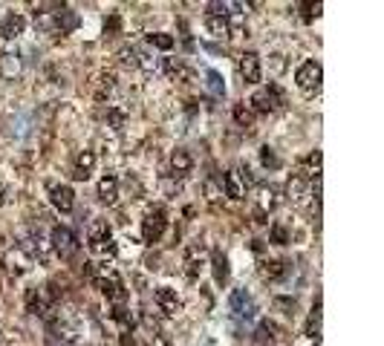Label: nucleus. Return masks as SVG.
<instances>
[{
    "instance_id": "f257e3e1",
    "label": "nucleus",
    "mask_w": 384,
    "mask_h": 346,
    "mask_svg": "<svg viewBox=\"0 0 384 346\" xmlns=\"http://www.w3.org/2000/svg\"><path fill=\"white\" fill-rule=\"evenodd\" d=\"M93 280H95V286L102 289V294L107 300H113V303H124L127 300V291H124V283H122V277L116 274L113 266H99V269H90Z\"/></svg>"
},
{
    "instance_id": "f03ea898",
    "label": "nucleus",
    "mask_w": 384,
    "mask_h": 346,
    "mask_svg": "<svg viewBox=\"0 0 384 346\" xmlns=\"http://www.w3.org/2000/svg\"><path fill=\"white\" fill-rule=\"evenodd\" d=\"M251 171L249 168H243V164H237V168H231L229 173H226V196L229 200H246V191L251 188Z\"/></svg>"
},
{
    "instance_id": "7ed1b4c3",
    "label": "nucleus",
    "mask_w": 384,
    "mask_h": 346,
    "mask_svg": "<svg viewBox=\"0 0 384 346\" xmlns=\"http://www.w3.org/2000/svg\"><path fill=\"white\" fill-rule=\"evenodd\" d=\"M50 245H52V251H55L61 260H70V257H75V251H78V240H75V234H73L67 225H55V228H52Z\"/></svg>"
},
{
    "instance_id": "20e7f679",
    "label": "nucleus",
    "mask_w": 384,
    "mask_h": 346,
    "mask_svg": "<svg viewBox=\"0 0 384 346\" xmlns=\"http://www.w3.org/2000/svg\"><path fill=\"white\" fill-rule=\"evenodd\" d=\"M165 228H168V213L165 208H151L145 213V222H142V237H145V242H156L159 237L165 234Z\"/></svg>"
},
{
    "instance_id": "39448f33",
    "label": "nucleus",
    "mask_w": 384,
    "mask_h": 346,
    "mask_svg": "<svg viewBox=\"0 0 384 346\" xmlns=\"http://www.w3.org/2000/svg\"><path fill=\"white\" fill-rule=\"evenodd\" d=\"M251 107L258 113H275L283 107V90L278 84H269L251 95Z\"/></svg>"
},
{
    "instance_id": "423d86ee",
    "label": "nucleus",
    "mask_w": 384,
    "mask_h": 346,
    "mask_svg": "<svg viewBox=\"0 0 384 346\" xmlns=\"http://www.w3.org/2000/svg\"><path fill=\"white\" fill-rule=\"evenodd\" d=\"M321 78H324V70H321V64H318V61L300 64L298 73H295V81H298V87L303 93H318V90H321Z\"/></svg>"
},
{
    "instance_id": "0eeeda50",
    "label": "nucleus",
    "mask_w": 384,
    "mask_h": 346,
    "mask_svg": "<svg viewBox=\"0 0 384 346\" xmlns=\"http://www.w3.org/2000/svg\"><path fill=\"white\" fill-rule=\"evenodd\" d=\"M312 196V179L295 173L289 182H286V200H289L292 205H307Z\"/></svg>"
},
{
    "instance_id": "6e6552de",
    "label": "nucleus",
    "mask_w": 384,
    "mask_h": 346,
    "mask_svg": "<svg viewBox=\"0 0 384 346\" xmlns=\"http://www.w3.org/2000/svg\"><path fill=\"white\" fill-rule=\"evenodd\" d=\"M229 309L234 311L237 318H243V320H251L254 315H258V306H254V298L246 291V289H237L231 291V298H229Z\"/></svg>"
},
{
    "instance_id": "1a4fd4ad",
    "label": "nucleus",
    "mask_w": 384,
    "mask_h": 346,
    "mask_svg": "<svg viewBox=\"0 0 384 346\" xmlns=\"http://www.w3.org/2000/svg\"><path fill=\"white\" fill-rule=\"evenodd\" d=\"M237 73H240V78H243L246 84H258L260 75H263V70H260V55L258 52H243V55L237 58Z\"/></svg>"
},
{
    "instance_id": "9d476101",
    "label": "nucleus",
    "mask_w": 384,
    "mask_h": 346,
    "mask_svg": "<svg viewBox=\"0 0 384 346\" xmlns=\"http://www.w3.org/2000/svg\"><path fill=\"white\" fill-rule=\"evenodd\" d=\"M153 300H156V309L162 311L165 318H173V315H180V311H182V300H180V294L173 291V289H168V286L156 289Z\"/></svg>"
},
{
    "instance_id": "9b49d317",
    "label": "nucleus",
    "mask_w": 384,
    "mask_h": 346,
    "mask_svg": "<svg viewBox=\"0 0 384 346\" xmlns=\"http://www.w3.org/2000/svg\"><path fill=\"white\" fill-rule=\"evenodd\" d=\"M50 340L58 343V346H73L78 340V329L67 320H61V318H52L50 320Z\"/></svg>"
},
{
    "instance_id": "f8f14e48",
    "label": "nucleus",
    "mask_w": 384,
    "mask_h": 346,
    "mask_svg": "<svg viewBox=\"0 0 384 346\" xmlns=\"http://www.w3.org/2000/svg\"><path fill=\"white\" fill-rule=\"evenodd\" d=\"M3 266H6L9 274L21 277V274H26V271L32 269V260H29V254L21 249V245H15V249H9V251L3 254Z\"/></svg>"
},
{
    "instance_id": "ddd939ff",
    "label": "nucleus",
    "mask_w": 384,
    "mask_h": 346,
    "mask_svg": "<svg viewBox=\"0 0 384 346\" xmlns=\"http://www.w3.org/2000/svg\"><path fill=\"white\" fill-rule=\"evenodd\" d=\"M50 200H52V205H55L61 213H70V211L75 208V193H73L70 185H52V188H50Z\"/></svg>"
},
{
    "instance_id": "4468645a",
    "label": "nucleus",
    "mask_w": 384,
    "mask_h": 346,
    "mask_svg": "<svg viewBox=\"0 0 384 346\" xmlns=\"http://www.w3.org/2000/svg\"><path fill=\"white\" fill-rule=\"evenodd\" d=\"M113 240V231H110V222L107 220H93L87 225V242H90V249H95V245H102V242H110Z\"/></svg>"
},
{
    "instance_id": "2eb2a0df",
    "label": "nucleus",
    "mask_w": 384,
    "mask_h": 346,
    "mask_svg": "<svg viewBox=\"0 0 384 346\" xmlns=\"http://www.w3.org/2000/svg\"><path fill=\"white\" fill-rule=\"evenodd\" d=\"M93 168H95V153L93 151H81V153L75 156V162H73V179L84 182V179L93 176Z\"/></svg>"
},
{
    "instance_id": "dca6fc26",
    "label": "nucleus",
    "mask_w": 384,
    "mask_h": 346,
    "mask_svg": "<svg viewBox=\"0 0 384 346\" xmlns=\"http://www.w3.org/2000/svg\"><path fill=\"white\" fill-rule=\"evenodd\" d=\"M23 29H26V18L12 12V15H6V21L0 23V35H3L6 41H15V38L23 35Z\"/></svg>"
},
{
    "instance_id": "f3484780",
    "label": "nucleus",
    "mask_w": 384,
    "mask_h": 346,
    "mask_svg": "<svg viewBox=\"0 0 384 346\" xmlns=\"http://www.w3.org/2000/svg\"><path fill=\"white\" fill-rule=\"evenodd\" d=\"M275 196H278V193H275V188H271V185H269V188H260V196H258V208H254V217H258V222H266L269 211L275 208V202H278Z\"/></svg>"
},
{
    "instance_id": "a211bd4d",
    "label": "nucleus",
    "mask_w": 384,
    "mask_h": 346,
    "mask_svg": "<svg viewBox=\"0 0 384 346\" xmlns=\"http://www.w3.org/2000/svg\"><path fill=\"white\" fill-rule=\"evenodd\" d=\"M171 171H173V176H188L191 171H194V159H191V153L188 151H173L171 153Z\"/></svg>"
},
{
    "instance_id": "6ab92c4d",
    "label": "nucleus",
    "mask_w": 384,
    "mask_h": 346,
    "mask_svg": "<svg viewBox=\"0 0 384 346\" xmlns=\"http://www.w3.org/2000/svg\"><path fill=\"white\" fill-rule=\"evenodd\" d=\"M99 200L107 202V205H113L119 200V179L113 173L102 176V182H99Z\"/></svg>"
},
{
    "instance_id": "aec40b11",
    "label": "nucleus",
    "mask_w": 384,
    "mask_h": 346,
    "mask_svg": "<svg viewBox=\"0 0 384 346\" xmlns=\"http://www.w3.org/2000/svg\"><path fill=\"white\" fill-rule=\"evenodd\" d=\"M21 75V58L15 52L0 55V78H18Z\"/></svg>"
},
{
    "instance_id": "412c9836",
    "label": "nucleus",
    "mask_w": 384,
    "mask_h": 346,
    "mask_svg": "<svg viewBox=\"0 0 384 346\" xmlns=\"http://www.w3.org/2000/svg\"><path fill=\"white\" fill-rule=\"evenodd\" d=\"M113 90H116V75L102 73L99 81H95V98H99V102H107V98L113 95Z\"/></svg>"
},
{
    "instance_id": "4be33fe9",
    "label": "nucleus",
    "mask_w": 384,
    "mask_h": 346,
    "mask_svg": "<svg viewBox=\"0 0 384 346\" xmlns=\"http://www.w3.org/2000/svg\"><path fill=\"white\" fill-rule=\"evenodd\" d=\"M78 26V15L73 12V9H67V6H61L58 9V18H55V32H73Z\"/></svg>"
},
{
    "instance_id": "5701e85b",
    "label": "nucleus",
    "mask_w": 384,
    "mask_h": 346,
    "mask_svg": "<svg viewBox=\"0 0 384 346\" xmlns=\"http://www.w3.org/2000/svg\"><path fill=\"white\" fill-rule=\"evenodd\" d=\"M303 335H307V338H312V340H318V338H321V300H318V303L312 306V311H309V320H307V329H303Z\"/></svg>"
},
{
    "instance_id": "b1692460",
    "label": "nucleus",
    "mask_w": 384,
    "mask_h": 346,
    "mask_svg": "<svg viewBox=\"0 0 384 346\" xmlns=\"http://www.w3.org/2000/svg\"><path fill=\"white\" fill-rule=\"evenodd\" d=\"M205 26H208V32H211L214 38H231V21L229 18H211V15H208Z\"/></svg>"
},
{
    "instance_id": "393cba45",
    "label": "nucleus",
    "mask_w": 384,
    "mask_h": 346,
    "mask_svg": "<svg viewBox=\"0 0 384 346\" xmlns=\"http://www.w3.org/2000/svg\"><path fill=\"white\" fill-rule=\"evenodd\" d=\"M286 271H289V262H280V260H266L260 266V274L269 280H280Z\"/></svg>"
},
{
    "instance_id": "a878e982",
    "label": "nucleus",
    "mask_w": 384,
    "mask_h": 346,
    "mask_svg": "<svg viewBox=\"0 0 384 346\" xmlns=\"http://www.w3.org/2000/svg\"><path fill=\"white\" fill-rule=\"evenodd\" d=\"M124 122H127V110L113 104V107H107V124L113 127V130H124Z\"/></svg>"
},
{
    "instance_id": "bb28decb",
    "label": "nucleus",
    "mask_w": 384,
    "mask_h": 346,
    "mask_svg": "<svg viewBox=\"0 0 384 346\" xmlns=\"http://www.w3.org/2000/svg\"><path fill=\"white\" fill-rule=\"evenodd\" d=\"M278 332H280V329H278V323L263 320V323L258 326V343H271V340L278 338Z\"/></svg>"
},
{
    "instance_id": "cd10ccee",
    "label": "nucleus",
    "mask_w": 384,
    "mask_h": 346,
    "mask_svg": "<svg viewBox=\"0 0 384 346\" xmlns=\"http://www.w3.org/2000/svg\"><path fill=\"white\" fill-rule=\"evenodd\" d=\"M303 168H307V179H312V176H318V171H321V151H312L307 159H303Z\"/></svg>"
},
{
    "instance_id": "c85d7f7f",
    "label": "nucleus",
    "mask_w": 384,
    "mask_h": 346,
    "mask_svg": "<svg viewBox=\"0 0 384 346\" xmlns=\"http://www.w3.org/2000/svg\"><path fill=\"white\" fill-rule=\"evenodd\" d=\"M214 277H217V283H226V277H229V262L220 251H214Z\"/></svg>"
},
{
    "instance_id": "c756f323",
    "label": "nucleus",
    "mask_w": 384,
    "mask_h": 346,
    "mask_svg": "<svg viewBox=\"0 0 384 346\" xmlns=\"http://www.w3.org/2000/svg\"><path fill=\"white\" fill-rule=\"evenodd\" d=\"M205 84H208V90H211L214 95H226V84H222V78H220V73H214V70H208L205 73Z\"/></svg>"
},
{
    "instance_id": "7c9ffc66",
    "label": "nucleus",
    "mask_w": 384,
    "mask_h": 346,
    "mask_svg": "<svg viewBox=\"0 0 384 346\" xmlns=\"http://www.w3.org/2000/svg\"><path fill=\"white\" fill-rule=\"evenodd\" d=\"M113 320L124 329V332H127V329H133V318H131V311H127L124 306H116L113 309Z\"/></svg>"
},
{
    "instance_id": "2f4dec72",
    "label": "nucleus",
    "mask_w": 384,
    "mask_h": 346,
    "mask_svg": "<svg viewBox=\"0 0 384 346\" xmlns=\"http://www.w3.org/2000/svg\"><path fill=\"white\" fill-rule=\"evenodd\" d=\"M148 41H151V46H156V49H173V38L165 35V32H153V35H148Z\"/></svg>"
},
{
    "instance_id": "473e14b6",
    "label": "nucleus",
    "mask_w": 384,
    "mask_h": 346,
    "mask_svg": "<svg viewBox=\"0 0 384 346\" xmlns=\"http://www.w3.org/2000/svg\"><path fill=\"white\" fill-rule=\"evenodd\" d=\"M271 242H275V245H286V242H289V228H286V225H271Z\"/></svg>"
},
{
    "instance_id": "72a5a7b5",
    "label": "nucleus",
    "mask_w": 384,
    "mask_h": 346,
    "mask_svg": "<svg viewBox=\"0 0 384 346\" xmlns=\"http://www.w3.org/2000/svg\"><path fill=\"white\" fill-rule=\"evenodd\" d=\"M119 61H122V67H136V61H139V49L133 46H127L119 52Z\"/></svg>"
},
{
    "instance_id": "f704fd0d",
    "label": "nucleus",
    "mask_w": 384,
    "mask_h": 346,
    "mask_svg": "<svg viewBox=\"0 0 384 346\" xmlns=\"http://www.w3.org/2000/svg\"><path fill=\"white\" fill-rule=\"evenodd\" d=\"M136 67H142L145 73H156V70H159V61H156V58H151L148 52H139V61H136Z\"/></svg>"
},
{
    "instance_id": "c9c22d12",
    "label": "nucleus",
    "mask_w": 384,
    "mask_h": 346,
    "mask_svg": "<svg viewBox=\"0 0 384 346\" xmlns=\"http://www.w3.org/2000/svg\"><path fill=\"white\" fill-rule=\"evenodd\" d=\"M234 119H237L240 127H251V122H254V119H251V113H249L243 104H237V107H234Z\"/></svg>"
},
{
    "instance_id": "e433bc0d",
    "label": "nucleus",
    "mask_w": 384,
    "mask_h": 346,
    "mask_svg": "<svg viewBox=\"0 0 384 346\" xmlns=\"http://www.w3.org/2000/svg\"><path fill=\"white\" fill-rule=\"evenodd\" d=\"M260 159H263L266 168H280V159H278L275 153H271L269 147H263V151H260Z\"/></svg>"
},
{
    "instance_id": "4c0bfd02",
    "label": "nucleus",
    "mask_w": 384,
    "mask_h": 346,
    "mask_svg": "<svg viewBox=\"0 0 384 346\" xmlns=\"http://www.w3.org/2000/svg\"><path fill=\"white\" fill-rule=\"evenodd\" d=\"M205 193H208V202H217L220 196H222V191L217 188V182H214V179H208V182H205Z\"/></svg>"
},
{
    "instance_id": "58836bf2",
    "label": "nucleus",
    "mask_w": 384,
    "mask_h": 346,
    "mask_svg": "<svg viewBox=\"0 0 384 346\" xmlns=\"http://www.w3.org/2000/svg\"><path fill=\"white\" fill-rule=\"evenodd\" d=\"M300 9H303V18H307V21H309V18H312V15H318V12H321V3H315V6H312V3H303Z\"/></svg>"
},
{
    "instance_id": "ea45409f",
    "label": "nucleus",
    "mask_w": 384,
    "mask_h": 346,
    "mask_svg": "<svg viewBox=\"0 0 384 346\" xmlns=\"http://www.w3.org/2000/svg\"><path fill=\"white\" fill-rule=\"evenodd\" d=\"M153 346H171V340H168L165 335H159V332H153Z\"/></svg>"
},
{
    "instance_id": "a19ab883",
    "label": "nucleus",
    "mask_w": 384,
    "mask_h": 346,
    "mask_svg": "<svg viewBox=\"0 0 384 346\" xmlns=\"http://www.w3.org/2000/svg\"><path fill=\"white\" fill-rule=\"evenodd\" d=\"M3 193H6V191H3V188H0V202H3V200H6V196H3Z\"/></svg>"
}]
</instances>
